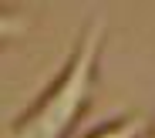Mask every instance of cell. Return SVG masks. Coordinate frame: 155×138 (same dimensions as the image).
Wrapping results in <instances>:
<instances>
[{
  "instance_id": "2",
  "label": "cell",
  "mask_w": 155,
  "mask_h": 138,
  "mask_svg": "<svg viewBox=\"0 0 155 138\" xmlns=\"http://www.w3.org/2000/svg\"><path fill=\"white\" fill-rule=\"evenodd\" d=\"M148 131H152V118L145 111H121L108 121L88 128L81 138H148Z\"/></svg>"
},
{
  "instance_id": "3",
  "label": "cell",
  "mask_w": 155,
  "mask_h": 138,
  "mask_svg": "<svg viewBox=\"0 0 155 138\" xmlns=\"http://www.w3.org/2000/svg\"><path fill=\"white\" fill-rule=\"evenodd\" d=\"M148 138H155V118H152V131H148Z\"/></svg>"
},
{
  "instance_id": "1",
  "label": "cell",
  "mask_w": 155,
  "mask_h": 138,
  "mask_svg": "<svg viewBox=\"0 0 155 138\" xmlns=\"http://www.w3.org/2000/svg\"><path fill=\"white\" fill-rule=\"evenodd\" d=\"M105 34H108L105 14H91L81 24L54 81L20 115L7 121V138H71L74 125L84 118L98 88Z\"/></svg>"
}]
</instances>
